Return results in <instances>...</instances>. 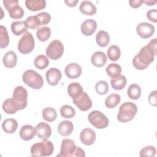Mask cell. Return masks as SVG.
Instances as JSON below:
<instances>
[{
  "label": "cell",
  "mask_w": 157,
  "mask_h": 157,
  "mask_svg": "<svg viewBox=\"0 0 157 157\" xmlns=\"http://www.w3.org/2000/svg\"><path fill=\"white\" fill-rule=\"evenodd\" d=\"M25 3L27 9L33 12L41 10L46 6L45 0H26Z\"/></svg>",
  "instance_id": "obj_21"
},
{
  "label": "cell",
  "mask_w": 157,
  "mask_h": 157,
  "mask_svg": "<svg viewBox=\"0 0 157 157\" xmlns=\"http://www.w3.org/2000/svg\"><path fill=\"white\" fill-rule=\"evenodd\" d=\"M64 45L59 40H52L46 48V55L51 59L60 58L64 53Z\"/></svg>",
  "instance_id": "obj_10"
},
{
  "label": "cell",
  "mask_w": 157,
  "mask_h": 157,
  "mask_svg": "<svg viewBox=\"0 0 157 157\" xmlns=\"http://www.w3.org/2000/svg\"><path fill=\"white\" fill-rule=\"evenodd\" d=\"M83 92V88L78 82L71 83L67 86V93L72 99L79 97Z\"/></svg>",
  "instance_id": "obj_24"
},
{
  "label": "cell",
  "mask_w": 157,
  "mask_h": 157,
  "mask_svg": "<svg viewBox=\"0 0 157 157\" xmlns=\"http://www.w3.org/2000/svg\"><path fill=\"white\" fill-rule=\"evenodd\" d=\"M34 66L39 69H45L49 64V59L44 55H39L34 59Z\"/></svg>",
  "instance_id": "obj_36"
},
{
  "label": "cell",
  "mask_w": 157,
  "mask_h": 157,
  "mask_svg": "<svg viewBox=\"0 0 157 157\" xmlns=\"http://www.w3.org/2000/svg\"><path fill=\"white\" fill-rule=\"evenodd\" d=\"M34 39L29 32L25 33L18 43V50L22 54L31 53L34 48Z\"/></svg>",
  "instance_id": "obj_7"
},
{
  "label": "cell",
  "mask_w": 157,
  "mask_h": 157,
  "mask_svg": "<svg viewBox=\"0 0 157 157\" xmlns=\"http://www.w3.org/2000/svg\"><path fill=\"white\" fill-rule=\"evenodd\" d=\"M127 94L130 99L137 100L140 98L141 95V88L137 84H131L128 88Z\"/></svg>",
  "instance_id": "obj_31"
},
{
  "label": "cell",
  "mask_w": 157,
  "mask_h": 157,
  "mask_svg": "<svg viewBox=\"0 0 157 157\" xmlns=\"http://www.w3.org/2000/svg\"><path fill=\"white\" fill-rule=\"evenodd\" d=\"M79 10L80 12L86 15H94L97 11L96 6L91 1H83L81 2Z\"/></svg>",
  "instance_id": "obj_22"
},
{
  "label": "cell",
  "mask_w": 157,
  "mask_h": 157,
  "mask_svg": "<svg viewBox=\"0 0 157 157\" xmlns=\"http://www.w3.org/2000/svg\"><path fill=\"white\" fill-rule=\"evenodd\" d=\"M35 130L37 137L42 140H47L52 134L50 126L45 122L38 123L35 127Z\"/></svg>",
  "instance_id": "obj_13"
},
{
  "label": "cell",
  "mask_w": 157,
  "mask_h": 157,
  "mask_svg": "<svg viewBox=\"0 0 157 157\" xmlns=\"http://www.w3.org/2000/svg\"><path fill=\"white\" fill-rule=\"evenodd\" d=\"M96 41L99 47H105L110 41V37L108 33L104 30L99 31L96 36Z\"/></svg>",
  "instance_id": "obj_28"
},
{
  "label": "cell",
  "mask_w": 157,
  "mask_h": 157,
  "mask_svg": "<svg viewBox=\"0 0 157 157\" xmlns=\"http://www.w3.org/2000/svg\"><path fill=\"white\" fill-rule=\"evenodd\" d=\"M108 58L112 61H117L121 55V52L119 47L115 45H110L107 52Z\"/></svg>",
  "instance_id": "obj_34"
},
{
  "label": "cell",
  "mask_w": 157,
  "mask_h": 157,
  "mask_svg": "<svg viewBox=\"0 0 157 157\" xmlns=\"http://www.w3.org/2000/svg\"><path fill=\"white\" fill-rule=\"evenodd\" d=\"M107 74L111 78H115L120 75L121 67L117 63H110L105 68Z\"/></svg>",
  "instance_id": "obj_30"
},
{
  "label": "cell",
  "mask_w": 157,
  "mask_h": 157,
  "mask_svg": "<svg viewBox=\"0 0 157 157\" xmlns=\"http://www.w3.org/2000/svg\"><path fill=\"white\" fill-rule=\"evenodd\" d=\"M78 2V0H65L64 1V2L66 3V4L67 6L71 7L76 6Z\"/></svg>",
  "instance_id": "obj_46"
},
{
  "label": "cell",
  "mask_w": 157,
  "mask_h": 157,
  "mask_svg": "<svg viewBox=\"0 0 157 157\" xmlns=\"http://www.w3.org/2000/svg\"><path fill=\"white\" fill-rule=\"evenodd\" d=\"M57 156L85 157V153L83 149L76 146L74 140L70 139H64L61 142L60 152Z\"/></svg>",
  "instance_id": "obj_2"
},
{
  "label": "cell",
  "mask_w": 157,
  "mask_h": 157,
  "mask_svg": "<svg viewBox=\"0 0 157 157\" xmlns=\"http://www.w3.org/2000/svg\"><path fill=\"white\" fill-rule=\"evenodd\" d=\"M147 17L148 19L154 23L157 22V11L156 9H150L147 13Z\"/></svg>",
  "instance_id": "obj_43"
},
{
  "label": "cell",
  "mask_w": 157,
  "mask_h": 157,
  "mask_svg": "<svg viewBox=\"0 0 157 157\" xmlns=\"http://www.w3.org/2000/svg\"><path fill=\"white\" fill-rule=\"evenodd\" d=\"M74 125L71 121L64 120L61 121L58 125V132L62 136H68L72 132Z\"/></svg>",
  "instance_id": "obj_19"
},
{
  "label": "cell",
  "mask_w": 157,
  "mask_h": 157,
  "mask_svg": "<svg viewBox=\"0 0 157 157\" xmlns=\"http://www.w3.org/2000/svg\"><path fill=\"white\" fill-rule=\"evenodd\" d=\"M3 64L7 68L14 67L17 63V56L13 51L7 52L3 57Z\"/></svg>",
  "instance_id": "obj_23"
},
{
  "label": "cell",
  "mask_w": 157,
  "mask_h": 157,
  "mask_svg": "<svg viewBox=\"0 0 157 157\" xmlns=\"http://www.w3.org/2000/svg\"><path fill=\"white\" fill-rule=\"evenodd\" d=\"M25 23L28 28L34 29L41 26V23L39 18L36 15L35 16H29L28 17L26 20Z\"/></svg>",
  "instance_id": "obj_39"
},
{
  "label": "cell",
  "mask_w": 157,
  "mask_h": 157,
  "mask_svg": "<svg viewBox=\"0 0 157 157\" xmlns=\"http://www.w3.org/2000/svg\"><path fill=\"white\" fill-rule=\"evenodd\" d=\"M36 36L40 41H47L50 37L51 30L48 26H43L39 28L36 31Z\"/></svg>",
  "instance_id": "obj_35"
},
{
  "label": "cell",
  "mask_w": 157,
  "mask_h": 157,
  "mask_svg": "<svg viewBox=\"0 0 157 157\" xmlns=\"http://www.w3.org/2000/svg\"><path fill=\"white\" fill-rule=\"evenodd\" d=\"M129 3L131 7L136 9L141 6L142 4V0H130L129 1Z\"/></svg>",
  "instance_id": "obj_45"
},
{
  "label": "cell",
  "mask_w": 157,
  "mask_h": 157,
  "mask_svg": "<svg viewBox=\"0 0 157 157\" xmlns=\"http://www.w3.org/2000/svg\"><path fill=\"white\" fill-rule=\"evenodd\" d=\"M9 44V37L7 29L3 25L0 26V47L6 48Z\"/></svg>",
  "instance_id": "obj_37"
},
{
  "label": "cell",
  "mask_w": 157,
  "mask_h": 157,
  "mask_svg": "<svg viewBox=\"0 0 157 157\" xmlns=\"http://www.w3.org/2000/svg\"><path fill=\"white\" fill-rule=\"evenodd\" d=\"M82 71L80 66L74 63L66 65L64 69L66 75L71 79H75L79 77L82 74Z\"/></svg>",
  "instance_id": "obj_16"
},
{
  "label": "cell",
  "mask_w": 157,
  "mask_h": 157,
  "mask_svg": "<svg viewBox=\"0 0 157 157\" xmlns=\"http://www.w3.org/2000/svg\"><path fill=\"white\" fill-rule=\"evenodd\" d=\"M137 112V107L135 104L131 102H125L119 107L117 119L122 123L131 121Z\"/></svg>",
  "instance_id": "obj_3"
},
{
  "label": "cell",
  "mask_w": 157,
  "mask_h": 157,
  "mask_svg": "<svg viewBox=\"0 0 157 157\" xmlns=\"http://www.w3.org/2000/svg\"><path fill=\"white\" fill-rule=\"evenodd\" d=\"M80 139L83 144L91 145L96 140V133L91 128H85L80 132Z\"/></svg>",
  "instance_id": "obj_15"
},
{
  "label": "cell",
  "mask_w": 157,
  "mask_h": 157,
  "mask_svg": "<svg viewBox=\"0 0 157 157\" xmlns=\"http://www.w3.org/2000/svg\"><path fill=\"white\" fill-rule=\"evenodd\" d=\"M2 108L4 112L7 114H14L18 110L12 98L5 100L2 103Z\"/></svg>",
  "instance_id": "obj_29"
},
{
  "label": "cell",
  "mask_w": 157,
  "mask_h": 157,
  "mask_svg": "<svg viewBox=\"0 0 157 157\" xmlns=\"http://www.w3.org/2000/svg\"><path fill=\"white\" fill-rule=\"evenodd\" d=\"M36 15L40 20L42 25H47L50 23L51 20V15L47 12H40L39 13H37Z\"/></svg>",
  "instance_id": "obj_42"
},
{
  "label": "cell",
  "mask_w": 157,
  "mask_h": 157,
  "mask_svg": "<svg viewBox=\"0 0 157 157\" xmlns=\"http://www.w3.org/2000/svg\"><path fill=\"white\" fill-rule=\"evenodd\" d=\"M36 134L35 128L33 126L29 124L23 125L21 128L19 132L21 139L26 141L33 139Z\"/></svg>",
  "instance_id": "obj_18"
},
{
  "label": "cell",
  "mask_w": 157,
  "mask_h": 157,
  "mask_svg": "<svg viewBox=\"0 0 157 157\" xmlns=\"http://www.w3.org/2000/svg\"><path fill=\"white\" fill-rule=\"evenodd\" d=\"M18 0H4L3 4L9 12V16L13 19H20L24 15V10L18 5Z\"/></svg>",
  "instance_id": "obj_9"
},
{
  "label": "cell",
  "mask_w": 157,
  "mask_h": 157,
  "mask_svg": "<svg viewBox=\"0 0 157 157\" xmlns=\"http://www.w3.org/2000/svg\"><path fill=\"white\" fill-rule=\"evenodd\" d=\"M107 56L105 54L101 51H97L94 52L91 57V63L96 67H101L104 66L107 63Z\"/></svg>",
  "instance_id": "obj_20"
},
{
  "label": "cell",
  "mask_w": 157,
  "mask_h": 157,
  "mask_svg": "<svg viewBox=\"0 0 157 157\" xmlns=\"http://www.w3.org/2000/svg\"><path fill=\"white\" fill-rule=\"evenodd\" d=\"M95 90L96 93L100 95L105 94L109 90V85L105 80H99L96 83Z\"/></svg>",
  "instance_id": "obj_40"
},
{
  "label": "cell",
  "mask_w": 157,
  "mask_h": 157,
  "mask_svg": "<svg viewBox=\"0 0 157 157\" xmlns=\"http://www.w3.org/2000/svg\"><path fill=\"white\" fill-rule=\"evenodd\" d=\"M156 39H153L133 58L132 64L136 69H145L154 61L155 56L156 55Z\"/></svg>",
  "instance_id": "obj_1"
},
{
  "label": "cell",
  "mask_w": 157,
  "mask_h": 157,
  "mask_svg": "<svg viewBox=\"0 0 157 157\" xmlns=\"http://www.w3.org/2000/svg\"><path fill=\"white\" fill-rule=\"evenodd\" d=\"M60 114L63 118H71L75 116V110L71 105H64L60 109Z\"/></svg>",
  "instance_id": "obj_38"
},
{
  "label": "cell",
  "mask_w": 157,
  "mask_h": 157,
  "mask_svg": "<svg viewBox=\"0 0 157 157\" xmlns=\"http://www.w3.org/2000/svg\"><path fill=\"white\" fill-rule=\"evenodd\" d=\"M3 131L7 134H13L18 128V123L16 120L13 118H7L3 121L2 123Z\"/></svg>",
  "instance_id": "obj_25"
},
{
  "label": "cell",
  "mask_w": 157,
  "mask_h": 157,
  "mask_svg": "<svg viewBox=\"0 0 157 157\" xmlns=\"http://www.w3.org/2000/svg\"><path fill=\"white\" fill-rule=\"evenodd\" d=\"M10 28L13 34L15 36H20L26 33L28 26L24 21H16L12 23Z\"/></svg>",
  "instance_id": "obj_26"
},
{
  "label": "cell",
  "mask_w": 157,
  "mask_h": 157,
  "mask_svg": "<svg viewBox=\"0 0 157 157\" xmlns=\"http://www.w3.org/2000/svg\"><path fill=\"white\" fill-rule=\"evenodd\" d=\"M97 23L93 19H88L84 21L81 25V31L86 36H91L96 30Z\"/></svg>",
  "instance_id": "obj_17"
},
{
  "label": "cell",
  "mask_w": 157,
  "mask_h": 157,
  "mask_svg": "<svg viewBox=\"0 0 157 157\" xmlns=\"http://www.w3.org/2000/svg\"><path fill=\"white\" fill-rule=\"evenodd\" d=\"M74 104L82 111H87L92 106V101L85 91L76 99H73Z\"/></svg>",
  "instance_id": "obj_11"
},
{
  "label": "cell",
  "mask_w": 157,
  "mask_h": 157,
  "mask_svg": "<svg viewBox=\"0 0 157 157\" xmlns=\"http://www.w3.org/2000/svg\"><path fill=\"white\" fill-rule=\"evenodd\" d=\"M54 151V146L50 140H43V141L35 143L31 148L30 151L33 156H50Z\"/></svg>",
  "instance_id": "obj_4"
},
{
  "label": "cell",
  "mask_w": 157,
  "mask_h": 157,
  "mask_svg": "<svg viewBox=\"0 0 157 157\" xmlns=\"http://www.w3.org/2000/svg\"><path fill=\"white\" fill-rule=\"evenodd\" d=\"M126 82V78L123 75H120L117 77L112 78L110 80L111 86L115 90H123L125 87Z\"/></svg>",
  "instance_id": "obj_27"
},
{
  "label": "cell",
  "mask_w": 157,
  "mask_h": 157,
  "mask_svg": "<svg viewBox=\"0 0 157 157\" xmlns=\"http://www.w3.org/2000/svg\"><path fill=\"white\" fill-rule=\"evenodd\" d=\"M42 113L43 118L48 122H52L57 118V112L56 110L51 107L44 108L42 110Z\"/></svg>",
  "instance_id": "obj_32"
},
{
  "label": "cell",
  "mask_w": 157,
  "mask_h": 157,
  "mask_svg": "<svg viewBox=\"0 0 157 157\" xmlns=\"http://www.w3.org/2000/svg\"><path fill=\"white\" fill-rule=\"evenodd\" d=\"M12 99L18 110H23L27 106L28 91L23 86H17L13 91Z\"/></svg>",
  "instance_id": "obj_6"
},
{
  "label": "cell",
  "mask_w": 157,
  "mask_h": 157,
  "mask_svg": "<svg viewBox=\"0 0 157 157\" xmlns=\"http://www.w3.org/2000/svg\"><path fill=\"white\" fill-rule=\"evenodd\" d=\"M156 150L153 146H147L141 149L140 151V157H153L155 156Z\"/></svg>",
  "instance_id": "obj_41"
},
{
  "label": "cell",
  "mask_w": 157,
  "mask_h": 157,
  "mask_svg": "<svg viewBox=\"0 0 157 157\" xmlns=\"http://www.w3.org/2000/svg\"><path fill=\"white\" fill-rule=\"evenodd\" d=\"M22 80L26 85L34 90L40 89L44 85L42 75L32 69L27 70L23 73Z\"/></svg>",
  "instance_id": "obj_5"
},
{
  "label": "cell",
  "mask_w": 157,
  "mask_h": 157,
  "mask_svg": "<svg viewBox=\"0 0 157 157\" xmlns=\"http://www.w3.org/2000/svg\"><path fill=\"white\" fill-rule=\"evenodd\" d=\"M136 32L142 39H148L154 34L155 26L147 22L140 23L136 27Z\"/></svg>",
  "instance_id": "obj_12"
},
{
  "label": "cell",
  "mask_w": 157,
  "mask_h": 157,
  "mask_svg": "<svg viewBox=\"0 0 157 157\" xmlns=\"http://www.w3.org/2000/svg\"><path fill=\"white\" fill-rule=\"evenodd\" d=\"M142 3H145L146 5L151 6H154L156 3V1H151V0L142 1Z\"/></svg>",
  "instance_id": "obj_47"
},
{
  "label": "cell",
  "mask_w": 157,
  "mask_h": 157,
  "mask_svg": "<svg viewBox=\"0 0 157 157\" xmlns=\"http://www.w3.org/2000/svg\"><path fill=\"white\" fill-rule=\"evenodd\" d=\"M121 97L117 93H112L109 95L105 101V105L109 109H113L120 102Z\"/></svg>",
  "instance_id": "obj_33"
},
{
  "label": "cell",
  "mask_w": 157,
  "mask_h": 157,
  "mask_svg": "<svg viewBox=\"0 0 157 157\" xmlns=\"http://www.w3.org/2000/svg\"><path fill=\"white\" fill-rule=\"evenodd\" d=\"M156 94L157 91L156 90L150 93L148 96V102L150 105L156 107L157 104V99H156Z\"/></svg>",
  "instance_id": "obj_44"
},
{
  "label": "cell",
  "mask_w": 157,
  "mask_h": 157,
  "mask_svg": "<svg viewBox=\"0 0 157 157\" xmlns=\"http://www.w3.org/2000/svg\"><path fill=\"white\" fill-rule=\"evenodd\" d=\"M88 118L89 122L98 129H104L109 125L108 118L98 110L91 112L88 116Z\"/></svg>",
  "instance_id": "obj_8"
},
{
  "label": "cell",
  "mask_w": 157,
  "mask_h": 157,
  "mask_svg": "<svg viewBox=\"0 0 157 157\" xmlns=\"http://www.w3.org/2000/svg\"><path fill=\"white\" fill-rule=\"evenodd\" d=\"M45 77L47 81L50 85L56 86L61 80L62 74L58 69L52 67L47 71Z\"/></svg>",
  "instance_id": "obj_14"
}]
</instances>
